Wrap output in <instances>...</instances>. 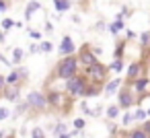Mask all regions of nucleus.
<instances>
[{
  "instance_id": "nucleus-1",
  "label": "nucleus",
  "mask_w": 150,
  "mask_h": 138,
  "mask_svg": "<svg viewBox=\"0 0 150 138\" xmlns=\"http://www.w3.org/2000/svg\"><path fill=\"white\" fill-rule=\"evenodd\" d=\"M78 56H62V60L58 62V66H56V76L58 78H62V80H66V78H70V76H74L76 74V70H78Z\"/></svg>"
},
{
  "instance_id": "nucleus-2",
  "label": "nucleus",
  "mask_w": 150,
  "mask_h": 138,
  "mask_svg": "<svg viewBox=\"0 0 150 138\" xmlns=\"http://www.w3.org/2000/svg\"><path fill=\"white\" fill-rule=\"evenodd\" d=\"M86 85H88L86 76H78V74H74V76H70V78H66V93H68L72 99L84 97V93H86Z\"/></svg>"
},
{
  "instance_id": "nucleus-3",
  "label": "nucleus",
  "mask_w": 150,
  "mask_h": 138,
  "mask_svg": "<svg viewBox=\"0 0 150 138\" xmlns=\"http://www.w3.org/2000/svg\"><path fill=\"white\" fill-rule=\"evenodd\" d=\"M84 76H86V80H88V83H99V85H103V83L107 80V66H103V64L95 62V64L86 66Z\"/></svg>"
},
{
  "instance_id": "nucleus-4",
  "label": "nucleus",
  "mask_w": 150,
  "mask_h": 138,
  "mask_svg": "<svg viewBox=\"0 0 150 138\" xmlns=\"http://www.w3.org/2000/svg\"><path fill=\"white\" fill-rule=\"evenodd\" d=\"M68 97L70 95H64V93H58V91H52L50 95H47V101H50V105H54L56 109H60V111H64V113H68L66 109H68V105H70V101H68Z\"/></svg>"
},
{
  "instance_id": "nucleus-5",
  "label": "nucleus",
  "mask_w": 150,
  "mask_h": 138,
  "mask_svg": "<svg viewBox=\"0 0 150 138\" xmlns=\"http://www.w3.org/2000/svg\"><path fill=\"white\" fill-rule=\"evenodd\" d=\"M27 103H29V107H33V109H37V111H41V109H45V107L50 105L47 97H45L43 93H39V91H31V93L27 95Z\"/></svg>"
},
{
  "instance_id": "nucleus-6",
  "label": "nucleus",
  "mask_w": 150,
  "mask_h": 138,
  "mask_svg": "<svg viewBox=\"0 0 150 138\" xmlns=\"http://www.w3.org/2000/svg\"><path fill=\"white\" fill-rule=\"evenodd\" d=\"M117 97H119V107H125V109H129L132 105L138 103V99L134 97V89H132V91H129V89H121V91L117 93Z\"/></svg>"
},
{
  "instance_id": "nucleus-7",
  "label": "nucleus",
  "mask_w": 150,
  "mask_h": 138,
  "mask_svg": "<svg viewBox=\"0 0 150 138\" xmlns=\"http://www.w3.org/2000/svg\"><path fill=\"white\" fill-rule=\"evenodd\" d=\"M78 62L86 68V66H91V64H95L97 62V54L93 52V48H88V46H84L80 52H78Z\"/></svg>"
},
{
  "instance_id": "nucleus-8",
  "label": "nucleus",
  "mask_w": 150,
  "mask_h": 138,
  "mask_svg": "<svg viewBox=\"0 0 150 138\" xmlns=\"http://www.w3.org/2000/svg\"><path fill=\"white\" fill-rule=\"evenodd\" d=\"M60 54L62 56H70V54H74L76 52V48H74V43H72V37H68V35H64L62 37V43H60Z\"/></svg>"
},
{
  "instance_id": "nucleus-9",
  "label": "nucleus",
  "mask_w": 150,
  "mask_h": 138,
  "mask_svg": "<svg viewBox=\"0 0 150 138\" xmlns=\"http://www.w3.org/2000/svg\"><path fill=\"white\" fill-rule=\"evenodd\" d=\"M2 95L8 99V101H19V95H21V87L19 85H6L2 89Z\"/></svg>"
},
{
  "instance_id": "nucleus-10",
  "label": "nucleus",
  "mask_w": 150,
  "mask_h": 138,
  "mask_svg": "<svg viewBox=\"0 0 150 138\" xmlns=\"http://www.w3.org/2000/svg\"><path fill=\"white\" fill-rule=\"evenodd\" d=\"M148 85H150L148 78H134V80H132V89H134V93H144V91L148 89Z\"/></svg>"
},
{
  "instance_id": "nucleus-11",
  "label": "nucleus",
  "mask_w": 150,
  "mask_h": 138,
  "mask_svg": "<svg viewBox=\"0 0 150 138\" xmlns=\"http://www.w3.org/2000/svg\"><path fill=\"white\" fill-rule=\"evenodd\" d=\"M140 70H142V64H140V62H132V64H129V68H127V78H129V80L138 78Z\"/></svg>"
},
{
  "instance_id": "nucleus-12",
  "label": "nucleus",
  "mask_w": 150,
  "mask_h": 138,
  "mask_svg": "<svg viewBox=\"0 0 150 138\" xmlns=\"http://www.w3.org/2000/svg\"><path fill=\"white\" fill-rule=\"evenodd\" d=\"M37 11H41V4L37 2V0L29 2V4H27V11H25V19H31V15H33V13H37Z\"/></svg>"
},
{
  "instance_id": "nucleus-13",
  "label": "nucleus",
  "mask_w": 150,
  "mask_h": 138,
  "mask_svg": "<svg viewBox=\"0 0 150 138\" xmlns=\"http://www.w3.org/2000/svg\"><path fill=\"white\" fill-rule=\"evenodd\" d=\"M119 85H121V78H113V80H109V83L105 85V93H107V95L115 93V91L119 89Z\"/></svg>"
},
{
  "instance_id": "nucleus-14",
  "label": "nucleus",
  "mask_w": 150,
  "mask_h": 138,
  "mask_svg": "<svg viewBox=\"0 0 150 138\" xmlns=\"http://www.w3.org/2000/svg\"><path fill=\"white\" fill-rule=\"evenodd\" d=\"M23 76H21V72L19 70H13L8 76H6V85H19V80H21Z\"/></svg>"
},
{
  "instance_id": "nucleus-15",
  "label": "nucleus",
  "mask_w": 150,
  "mask_h": 138,
  "mask_svg": "<svg viewBox=\"0 0 150 138\" xmlns=\"http://www.w3.org/2000/svg\"><path fill=\"white\" fill-rule=\"evenodd\" d=\"M121 29H123V21H121V17H117V21H113V23L109 25V31L115 35V33H119Z\"/></svg>"
},
{
  "instance_id": "nucleus-16",
  "label": "nucleus",
  "mask_w": 150,
  "mask_h": 138,
  "mask_svg": "<svg viewBox=\"0 0 150 138\" xmlns=\"http://www.w3.org/2000/svg\"><path fill=\"white\" fill-rule=\"evenodd\" d=\"M54 2H56L58 13H64V11H68V9H70V0H54Z\"/></svg>"
},
{
  "instance_id": "nucleus-17",
  "label": "nucleus",
  "mask_w": 150,
  "mask_h": 138,
  "mask_svg": "<svg viewBox=\"0 0 150 138\" xmlns=\"http://www.w3.org/2000/svg\"><path fill=\"white\" fill-rule=\"evenodd\" d=\"M119 115V105H111V107H107V117L109 120H115Z\"/></svg>"
},
{
  "instance_id": "nucleus-18",
  "label": "nucleus",
  "mask_w": 150,
  "mask_h": 138,
  "mask_svg": "<svg viewBox=\"0 0 150 138\" xmlns=\"http://www.w3.org/2000/svg\"><path fill=\"white\" fill-rule=\"evenodd\" d=\"M146 115H148V109H144V107H138V109H136V113H134V117H136L138 122H144V120H146Z\"/></svg>"
},
{
  "instance_id": "nucleus-19",
  "label": "nucleus",
  "mask_w": 150,
  "mask_h": 138,
  "mask_svg": "<svg viewBox=\"0 0 150 138\" xmlns=\"http://www.w3.org/2000/svg\"><path fill=\"white\" fill-rule=\"evenodd\" d=\"M54 134H56V136H66V134H68V130H66V124H62V122H60V124H56V128H54Z\"/></svg>"
},
{
  "instance_id": "nucleus-20",
  "label": "nucleus",
  "mask_w": 150,
  "mask_h": 138,
  "mask_svg": "<svg viewBox=\"0 0 150 138\" xmlns=\"http://www.w3.org/2000/svg\"><path fill=\"white\" fill-rule=\"evenodd\" d=\"M39 50L45 52V54H50V52L54 50V43H52V41H41V43H39Z\"/></svg>"
},
{
  "instance_id": "nucleus-21",
  "label": "nucleus",
  "mask_w": 150,
  "mask_h": 138,
  "mask_svg": "<svg viewBox=\"0 0 150 138\" xmlns=\"http://www.w3.org/2000/svg\"><path fill=\"white\" fill-rule=\"evenodd\" d=\"M121 68H123V60H121V58H115V62L109 66V70H115V72H119Z\"/></svg>"
},
{
  "instance_id": "nucleus-22",
  "label": "nucleus",
  "mask_w": 150,
  "mask_h": 138,
  "mask_svg": "<svg viewBox=\"0 0 150 138\" xmlns=\"http://www.w3.org/2000/svg\"><path fill=\"white\" fill-rule=\"evenodd\" d=\"M148 134H146V130L142 128V130H132L129 132V138H146Z\"/></svg>"
},
{
  "instance_id": "nucleus-23",
  "label": "nucleus",
  "mask_w": 150,
  "mask_h": 138,
  "mask_svg": "<svg viewBox=\"0 0 150 138\" xmlns=\"http://www.w3.org/2000/svg\"><path fill=\"white\" fill-rule=\"evenodd\" d=\"M21 60H23V50H19V48L13 50V62L17 64V62H21Z\"/></svg>"
},
{
  "instance_id": "nucleus-24",
  "label": "nucleus",
  "mask_w": 150,
  "mask_h": 138,
  "mask_svg": "<svg viewBox=\"0 0 150 138\" xmlns=\"http://www.w3.org/2000/svg\"><path fill=\"white\" fill-rule=\"evenodd\" d=\"M31 136H33V138H43L45 134H43L41 128H33V130H31Z\"/></svg>"
},
{
  "instance_id": "nucleus-25",
  "label": "nucleus",
  "mask_w": 150,
  "mask_h": 138,
  "mask_svg": "<svg viewBox=\"0 0 150 138\" xmlns=\"http://www.w3.org/2000/svg\"><path fill=\"white\" fill-rule=\"evenodd\" d=\"M123 48H125V43H117V48H115V58H121Z\"/></svg>"
},
{
  "instance_id": "nucleus-26",
  "label": "nucleus",
  "mask_w": 150,
  "mask_h": 138,
  "mask_svg": "<svg viewBox=\"0 0 150 138\" xmlns=\"http://www.w3.org/2000/svg\"><path fill=\"white\" fill-rule=\"evenodd\" d=\"M27 107H29V103H27V101H25V103H21V105L17 107V111H15V115H21V113H23V111H25Z\"/></svg>"
},
{
  "instance_id": "nucleus-27",
  "label": "nucleus",
  "mask_w": 150,
  "mask_h": 138,
  "mask_svg": "<svg viewBox=\"0 0 150 138\" xmlns=\"http://www.w3.org/2000/svg\"><path fill=\"white\" fill-rule=\"evenodd\" d=\"M140 41H142V43H144V46H146V43H148V41H150V33H148V31H144V33H142V35H140Z\"/></svg>"
},
{
  "instance_id": "nucleus-28",
  "label": "nucleus",
  "mask_w": 150,
  "mask_h": 138,
  "mask_svg": "<svg viewBox=\"0 0 150 138\" xmlns=\"http://www.w3.org/2000/svg\"><path fill=\"white\" fill-rule=\"evenodd\" d=\"M132 120H136V117H134V113H125V115H123V122H121V124H123V126H127V124H129Z\"/></svg>"
},
{
  "instance_id": "nucleus-29",
  "label": "nucleus",
  "mask_w": 150,
  "mask_h": 138,
  "mask_svg": "<svg viewBox=\"0 0 150 138\" xmlns=\"http://www.w3.org/2000/svg\"><path fill=\"white\" fill-rule=\"evenodd\" d=\"M8 115H11V111H8L6 107H0V120H6Z\"/></svg>"
},
{
  "instance_id": "nucleus-30",
  "label": "nucleus",
  "mask_w": 150,
  "mask_h": 138,
  "mask_svg": "<svg viewBox=\"0 0 150 138\" xmlns=\"http://www.w3.org/2000/svg\"><path fill=\"white\" fill-rule=\"evenodd\" d=\"M74 128H78V130H82V128H84V120H82V117H78V120H74Z\"/></svg>"
},
{
  "instance_id": "nucleus-31",
  "label": "nucleus",
  "mask_w": 150,
  "mask_h": 138,
  "mask_svg": "<svg viewBox=\"0 0 150 138\" xmlns=\"http://www.w3.org/2000/svg\"><path fill=\"white\" fill-rule=\"evenodd\" d=\"M13 25H15V23H13L11 19H4V21H2V29H11Z\"/></svg>"
},
{
  "instance_id": "nucleus-32",
  "label": "nucleus",
  "mask_w": 150,
  "mask_h": 138,
  "mask_svg": "<svg viewBox=\"0 0 150 138\" xmlns=\"http://www.w3.org/2000/svg\"><path fill=\"white\" fill-rule=\"evenodd\" d=\"M6 87V76H2L0 74V93H2V89Z\"/></svg>"
},
{
  "instance_id": "nucleus-33",
  "label": "nucleus",
  "mask_w": 150,
  "mask_h": 138,
  "mask_svg": "<svg viewBox=\"0 0 150 138\" xmlns=\"http://www.w3.org/2000/svg\"><path fill=\"white\" fill-rule=\"evenodd\" d=\"M8 9V4H6V0H0V13H4Z\"/></svg>"
},
{
  "instance_id": "nucleus-34",
  "label": "nucleus",
  "mask_w": 150,
  "mask_h": 138,
  "mask_svg": "<svg viewBox=\"0 0 150 138\" xmlns=\"http://www.w3.org/2000/svg\"><path fill=\"white\" fill-rule=\"evenodd\" d=\"M103 29H105V23H103V21H99V23L95 25V31H103Z\"/></svg>"
},
{
  "instance_id": "nucleus-35",
  "label": "nucleus",
  "mask_w": 150,
  "mask_h": 138,
  "mask_svg": "<svg viewBox=\"0 0 150 138\" xmlns=\"http://www.w3.org/2000/svg\"><path fill=\"white\" fill-rule=\"evenodd\" d=\"M142 128H144V130H146V134L150 136V122H146V120H144V124H142Z\"/></svg>"
},
{
  "instance_id": "nucleus-36",
  "label": "nucleus",
  "mask_w": 150,
  "mask_h": 138,
  "mask_svg": "<svg viewBox=\"0 0 150 138\" xmlns=\"http://www.w3.org/2000/svg\"><path fill=\"white\" fill-rule=\"evenodd\" d=\"M43 27H45V31H47V33H50V31H54V25H52L50 21H45V25H43Z\"/></svg>"
},
{
  "instance_id": "nucleus-37",
  "label": "nucleus",
  "mask_w": 150,
  "mask_h": 138,
  "mask_svg": "<svg viewBox=\"0 0 150 138\" xmlns=\"http://www.w3.org/2000/svg\"><path fill=\"white\" fill-rule=\"evenodd\" d=\"M29 52H31V54H37V52H41V50H39V46H31Z\"/></svg>"
},
{
  "instance_id": "nucleus-38",
  "label": "nucleus",
  "mask_w": 150,
  "mask_h": 138,
  "mask_svg": "<svg viewBox=\"0 0 150 138\" xmlns=\"http://www.w3.org/2000/svg\"><path fill=\"white\" fill-rule=\"evenodd\" d=\"M0 62H2V64H6V66H11V64H13V62H8V60H6L2 54H0Z\"/></svg>"
},
{
  "instance_id": "nucleus-39",
  "label": "nucleus",
  "mask_w": 150,
  "mask_h": 138,
  "mask_svg": "<svg viewBox=\"0 0 150 138\" xmlns=\"http://www.w3.org/2000/svg\"><path fill=\"white\" fill-rule=\"evenodd\" d=\"M29 35H31V39H39V33L37 31H29Z\"/></svg>"
},
{
  "instance_id": "nucleus-40",
  "label": "nucleus",
  "mask_w": 150,
  "mask_h": 138,
  "mask_svg": "<svg viewBox=\"0 0 150 138\" xmlns=\"http://www.w3.org/2000/svg\"><path fill=\"white\" fill-rule=\"evenodd\" d=\"M125 35H127V39H132V37H136V33H134V31H129V29L125 31Z\"/></svg>"
},
{
  "instance_id": "nucleus-41",
  "label": "nucleus",
  "mask_w": 150,
  "mask_h": 138,
  "mask_svg": "<svg viewBox=\"0 0 150 138\" xmlns=\"http://www.w3.org/2000/svg\"><path fill=\"white\" fill-rule=\"evenodd\" d=\"M4 39H6V35H4V33H0V43H4Z\"/></svg>"
},
{
  "instance_id": "nucleus-42",
  "label": "nucleus",
  "mask_w": 150,
  "mask_h": 138,
  "mask_svg": "<svg viewBox=\"0 0 150 138\" xmlns=\"http://www.w3.org/2000/svg\"><path fill=\"white\" fill-rule=\"evenodd\" d=\"M148 117H150V107H148Z\"/></svg>"
}]
</instances>
